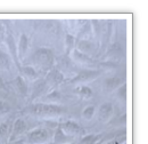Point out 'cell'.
<instances>
[{
  "instance_id": "obj_1",
  "label": "cell",
  "mask_w": 148,
  "mask_h": 144,
  "mask_svg": "<svg viewBox=\"0 0 148 144\" xmlns=\"http://www.w3.org/2000/svg\"><path fill=\"white\" fill-rule=\"evenodd\" d=\"M30 113L34 116H41V117H47V116H58L63 112H65V108H62L57 104H46V103H37L26 109Z\"/></svg>"
},
{
  "instance_id": "obj_2",
  "label": "cell",
  "mask_w": 148,
  "mask_h": 144,
  "mask_svg": "<svg viewBox=\"0 0 148 144\" xmlns=\"http://www.w3.org/2000/svg\"><path fill=\"white\" fill-rule=\"evenodd\" d=\"M33 62L39 68L49 70L54 63V54L48 48H39L33 55Z\"/></svg>"
},
{
  "instance_id": "obj_3",
  "label": "cell",
  "mask_w": 148,
  "mask_h": 144,
  "mask_svg": "<svg viewBox=\"0 0 148 144\" xmlns=\"http://www.w3.org/2000/svg\"><path fill=\"white\" fill-rule=\"evenodd\" d=\"M50 138V133L46 128H37L29 134V142L33 144H41L48 142Z\"/></svg>"
},
{
  "instance_id": "obj_4",
  "label": "cell",
  "mask_w": 148,
  "mask_h": 144,
  "mask_svg": "<svg viewBox=\"0 0 148 144\" xmlns=\"http://www.w3.org/2000/svg\"><path fill=\"white\" fill-rule=\"evenodd\" d=\"M112 114H113V104L110 102H105L103 103L99 110H98V119L101 123H106L111 119Z\"/></svg>"
},
{
  "instance_id": "obj_5",
  "label": "cell",
  "mask_w": 148,
  "mask_h": 144,
  "mask_svg": "<svg viewBox=\"0 0 148 144\" xmlns=\"http://www.w3.org/2000/svg\"><path fill=\"white\" fill-rule=\"evenodd\" d=\"M66 135H79L83 133V129L79 126V124H76L75 121H65L59 127Z\"/></svg>"
},
{
  "instance_id": "obj_6",
  "label": "cell",
  "mask_w": 148,
  "mask_h": 144,
  "mask_svg": "<svg viewBox=\"0 0 148 144\" xmlns=\"http://www.w3.org/2000/svg\"><path fill=\"white\" fill-rule=\"evenodd\" d=\"M26 129H27V125H26L25 120H24V119H22V118H18V119H16V120H15V123H14V125H13L12 140L16 138L18 135L23 134V133H24Z\"/></svg>"
},
{
  "instance_id": "obj_7",
  "label": "cell",
  "mask_w": 148,
  "mask_h": 144,
  "mask_svg": "<svg viewBox=\"0 0 148 144\" xmlns=\"http://www.w3.org/2000/svg\"><path fill=\"white\" fill-rule=\"evenodd\" d=\"M99 74L98 71H88V70H84V71H81L73 80L72 82H83V81H87V80H90L96 78L97 75Z\"/></svg>"
},
{
  "instance_id": "obj_8",
  "label": "cell",
  "mask_w": 148,
  "mask_h": 144,
  "mask_svg": "<svg viewBox=\"0 0 148 144\" xmlns=\"http://www.w3.org/2000/svg\"><path fill=\"white\" fill-rule=\"evenodd\" d=\"M64 81V75L56 69H53L47 75V82H50L53 85H59Z\"/></svg>"
},
{
  "instance_id": "obj_9",
  "label": "cell",
  "mask_w": 148,
  "mask_h": 144,
  "mask_svg": "<svg viewBox=\"0 0 148 144\" xmlns=\"http://www.w3.org/2000/svg\"><path fill=\"white\" fill-rule=\"evenodd\" d=\"M47 90V81L46 80H38L33 86L32 90V97H38L41 94H43Z\"/></svg>"
},
{
  "instance_id": "obj_10",
  "label": "cell",
  "mask_w": 148,
  "mask_h": 144,
  "mask_svg": "<svg viewBox=\"0 0 148 144\" xmlns=\"http://www.w3.org/2000/svg\"><path fill=\"white\" fill-rule=\"evenodd\" d=\"M10 64H12L10 56L7 54L6 52H3V51L0 49V69H2V70H9L10 69Z\"/></svg>"
},
{
  "instance_id": "obj_11",
  "label": "cell",
  "mask_w": 148,
  "mask_h": 144,
  "mask_svg": "<svg viewBox=\"0 0 148 144\" xmlns=\"http://www.w3.org/2000/svg\"><path fill=\"white\" fill-rule=\"evenodd\" d=\"M27 48H29V38L25 35H22L18 44V53L21 57H24L25 53L27 52Z\"/></svg>"
},
{
  "instance_id": "obj_12",
  "label": "cell",
  "mask_w": 148,
  "mask_h": 144,
  "mask_svg": "<svg viewBox=\"0 0 148 144\" xmlns=\"http://www.w3.org/2000/svg\"><path fill=\"white\" fill-rule=\"evenodd\" d=\"M122 82V80L119 78V77H113V78H108V79H106V81H105V86H106V88L107 89H114V88H117L119 86H120V84Z\"/></svg>"
},
{
  "instance_id": "obj_13",
  "label": "cell",
  "mask_w": 148,
  "mask_h": 144,
  "mask_svg": "<svg viewBox=\"0 0 148 144\" xmlns=\"http://www.w3.org/2000/svg\"><path fill=\"white\" fill-rule=\"evenodd\" d=\"M76 93L84 98H89L92 96V89L88 86H80L79 88H76Z\"/></svg>"
},
{
  "instance_id": "obj_14",
  "label": "cell",
  "mask_w": 148,
  "mask_h": 144,
  "mask_svg": "<svg viewBox=\"0 0 148 144\" xmlns=\"http://www.w3.org/2000/svg\"><path fill=\"white\" fill-rule=\"evenodd\" d=\"M67 138H69V136H67L60 128H58L57 132H56V134H55V143L65 144V142L67 141Z\"/></svg>"
},
{
  "instance_id": "obj_15",
  "label": "cell",
  "mask_w": 148,
  "mask_h": 144,
  "mask_svg": "<svg viewBox=\"0 0 148 144\" xmlns=\"http://www.w3.org/2000/svg\"><path fill=\"white\" fill-rule=\"evenodd\" d=\"M22 71H23V73H24L27 78L36 79V78L38 77V72L36 71V69L32 68V66H24V68L22 69Z\"/></svg>"
},
{
  "instance_id": "obj_16",
  "label": "cell",
  "mask_w": 148,
  "mask_h": 144,
  "mask_svg": "<svg viewBox=\"0 0 148 144\" xmlns=\"http://www.w3.org/2000/svg\"><path fill=\"white\" fill-rule=\"evenodd\" d=\"M95 111H96L95 107L93 105H89V107H87L82 111V117L84 119H87V120H90L93 117V114H95Z\"/></svg>"
},
{
  "instance_id": "obj_17",
  "label": "cell",
  "mask_w": 148,
  "mask_h": 144,
  "mask_svg": "<svg viewBox=\"0 0 148 144\" xmlns=\"http://www.w3.org/2000/svg\"><path fill=\"white\" fill-rule=\"evenodd\" d=\"M99 135H87V136H84L82 140H81V143L80 144H95L98 140H99Z\"/></svg>"
},
{
  "instance_id": "obj_18",
  "label": "cell",
  "mask_w": 148,
  "mask_h": 144,
  "mask_svg": "<svg viewBox=\"0 0 148 144\" xmlns=\"http://www.w3.org/2000/svg\"><path fill=\"white\" fill-rule=\"evenodd\" d=\"M7 45L9 47V51H10V53L13 55V57L16 61V45H15V41H14V39H13L12 36H9L7 38Z\"/></svg>"
},
{
  "instance_id": "obj_19",
  "label": "cell",
  "mask_w": 148,
  "mask_h": 144,
  "mask_svg": "<svg viewBox=\"0 0 148 144\" xmlns=\"http://www.w3.org/2000/svg\"><path fill=\"white\" fill-rule=\"evenodd\" d=\"M10 110H12V107H10V104L8 102H6L3 100H0V116L8 113Z\"/></svg>"
},
{
  "instance_id": "obj_20",
  "label": "cell",
  "mask_w": 148,
  "mask_h": 144,
  "mask_svg": "<svg viewBox=\"0 0 148 144\" xmlns=\"http://www.w3.org/2000/svg\"><path fill=\"white\" fill-rule=\"evenodd\" d=\"M15 82H16V85H17V88H18L19 91H21L22 94H25V91H26V85H25L24 80H23L21 77H18Z\"/></svg>"
},
{
  "instance_id": "obj_21",
  "label": "cell",
  "mask_w": 148,
  "mask_h": 144,
  "mask_svg": "<svg viewBox=\"0 0 148 144\" xmlns=\"http://www.w3.org/2000/svg\"><path fill=\"white\" fill-rule=\"evenodd\" d=\"M117 96L122 101H125V97H127V86H125V84H123L121 87H119V89H117Z\"/></svg>"
},
{
  "instance_id": "obj_22",
  "label": "cell",
  "mask_w": 148,
  "mask_h": 144,
  "mask_svg": "<svg viewBox=\"0 0 148 144\" xmlns=\"http://www.w3.org/2000/svg\"><path fill=\"white\" fill-rule=\"evenodd\" d=\"M74 57H75L77 61L83 62V63H86V62H90V60L88 58V56H87V55L81 54L79 51H75V52H74Z\"/></svg>"
},
{
  "instance_id": "obj_23",
  "label": "cell",
  "mask_w": 148,
  "mask_h": 144,
  "mask_svg": "<svg viewBox=\"0 0 148 144\" xmlns=\"http://www.w3.org/2000/svg\"><path fill=\"white\" fill-rule=\"evenodd\" d=\"M8 132H9V125H8V123L1 124L0 125V138L5 137L8 134Z\"/></svg>"
},
{
  "instance_id": "obj_24",
  "label": "cell",
  "mask_w": 148,
  "mask_h": 144,
  "mask_svg": "<svg viewBox=\"0 0 148 144\" xmlns=\"http://www.w3.org/2000/svg\"><path fill=\"white\" fill-rule=\"evenodd\" d=\"M66 45H67L69 51L73 47V45H74V38L72 36H70V35H67V36H66Z\"/></svg>"
},
{
  "instance_id": "obj_25",
  "label": "cell",
  "mask_w": 148,
  "mask_h": 144,
  "mask_svg": "<svg viewBox=\"0 0 148 144\" xmlns=\"http://www.w3.org/2000/svg\"><path fill=\"white\" fill-rule=\"evenodd\" d=\"M59 97V94L57 91H53L51 94L48 95V98H58Z\"/></svg>"
},
{
  "instance_id": "obj_26",
  "label": "cell",
  "mask_w": 148,
  "mask_h": 144,
  "mask_svg": "<svg viewBox=\"0 0 148 144\" xmlns=\"http://www.w3.org/2000/svg\"><path fill=\"white\" fill-rule=\"evenodd\" d=\"M0 85H1V86L3 85V81H2V78H1V75H0Z\"/></svg>"
},
{
  "instance_id": "obj_27",
  "label": "cell",
  "mask_w": 148,
  "mask_h": 144,
  "mask_svg": "<svg viewBox=\"0 0 148 144\" xmlns=\"http://www.w3.org/2000/svg\"><path fill=\"white\" fill-rule=\"evenodd\" d=\"M65 144H74V143H65Z\"/></svg>"
}]
</instances>
